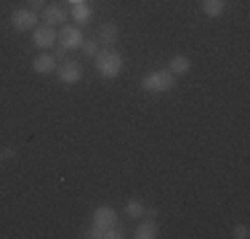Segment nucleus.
I'll list each match as a JSON object with an SVG mask.
<instances>
[{"mask_svg":"<svg viewBox=\"0 0 250 239\" xmlns=\"http://www.w3.org/2000/svg\"><path fill=\"white\" fill-rule=\"evenodd\" d=\"M96 72H99L101 77H106V80H115V77L123 72V56L117 51H112V48L99 51V56H96Z\"/></svg>","mask_w":250,"mask_h":239,"instance_id":"1","label":"nucleus"},{"mask_svg":"<svg viewBox=\"0 0 250 239\" xmlns=\"http://www.w3.org/2000/svg\"><path fill=\"white\" fill-rule=\"evenodd\" d=\"M176 85V75L170 69H157V72H149V75L141 80V88L146 93H165Z\"/></svg>","mask_w":250,"mask_h":239,"instance_id":"2","label":"nucleus"},{"mask_svg":"<svg viewBox=\"0 0 250 239\" xmlns=\"http://www.w3.org/2000/svg\"><path fill=\"white\" fill-rule=\"evenodd\" d=\"M53 72L59 75V80H62L64 85H72V82L83 80V64L75 61V59H62V61H56V69Z\"/></svg>","mask_w":250,"mask_h":239,"instance_id":"3","label":"nucleus"},{"mask_svg":"<svg viewBox=\"0 0 250 239\" xmlns=\"http://www.w3.org/2000/svg\"><path fill=\"white\" fill-rule=\"evenodd\" d=\"M83 32L80 27H75V24H62V32H59L56 38V45H62L64 51H77V48L83 45Z\"/></svg>","mask_w":250,"mask_h":239,"instance_id":"4","label":"nucleus"},{"mask_svg":"<svg viewBox=\"0 0 250 239\" xmlns=\"http://www.w3.org/2000/svg\"><path fill=\"white\" fill-rule=\"evenodd\" d=\"M11 27H14L16 32H32V29L38 27V11L16 8L14 14H11Z\"/></svg>","mask_w":250,"mask_h":239,"instance_id":"5","label":"nucleus"},{"mask_svg":"<svg viewBox=\"0 0 250 239\" xmlns=\"http://www.w3.org/2000/svg\"><path fill=\"white\" fill-rule=\"evenodd\" d=\"M56 27H51V24H45V27H35L32 29V45H38L40 51H45V48L56 45Z\"/></svg>","mask_w":250,"mask_h":239,"instance_id":"6","label":"nucleus"},{"mask_svg":"<svg viewBox=\"0 0 250 239\" xmlns=\"http://www.w3.org/2000/svg\"><path fill=\"white\" fill-rule=\"evenodd\" d=\"M117 35H120V27H117L115 21H106V24H101V27H99V32H96V40H99V45L109 48V45L117 40Z\"/></svg>","mask_w":250,"mask_h":239,"instance_id":"7","label":"nucleus"},{"mask_svg":"<svg viewBox=\"0 0 250 239\" xmlns=\"http://www.w3.org/2000/svg\"><path fill=\"white\" fill-rule=\"evenodd\" d=\"M43 21L51 24V27H59V24L67 21V11H64V5H45L43 8Z\"/></svg>","mask_w":250,"mask_h":239,"instance_id":"8","label":"nucleus"},{"mask_svg":"<svg viewBox=\"0 0 250 239\" xmlns=\"http://www.w3.org/2000/svg\"><path fill=\"white\" fill-rule=\"evenodd\" d=\"M93 226H101V229H112V226H117V215L112 207H99L96 213H93Z\"/></svg>","mask_w":250,"mask_h":239,"instance_id":"9","label":"nucleus"},{"mask_svg":"<svg viewBox=\"0 0 250 239\" xmlns=\"http://www.w3.org/2000/svg\"><path fill=\"white\" fill-rule=\"evenodd\" d=\"M32 69L38 72V75H51V72L56 69V59L48 56V53H40V56H35Z\"/></svg>","mask_w":250,"mask_h":239,"instance_id":"10","label":"nucleus"},{"mask_svg":"<svg viewBox=\"0 0 250 239\" xmlns=\"http://www.w3.org/2000/svg\"><path fill=\"white\" fill-rule=\"evenodd\" d=\"M168 69L173 72V75H187L189 69H192V59L189 56H184V53H178V56H170V64H168Z\"/></svg>","mask_w":250,"mask_h":239,"instance_id":"11","label":"nucleus"},{"mask_svg":"<svg viewBox=\"0 0 250 239\" xmlns=\"http://www.w3.org/2000/svg\"><path fill=\"white\" fill-rule=\"evenodd\" d=\"M157 234H160V229H157L154 220H144V223H139V226H136V231H133L136 239H154Z\"/></svg>","mask_w":250,"mask_h":239,"instance_id":"12","label":"nucleus"},{"mask_svg":"<svg viewBox=\"0 0 250 239\" xmlns=\"http://www.w3.org/2000/svg\"><path fill=\"white\" fill-rule=\"evenodd\" d=\"M91 16H93V11H91V5H88V3H75L72 5V19L77 24H85Z\"/></svg>","mask_w":250,"mask_h":239,"instance_id":"13","label":"nucleus"},{"mask_svg":"<svg viewBox=\"0 0 250 239\" xmlns=\"http://www.w3.org/2000/svg\"><path fill=\"white\" fill-rule=\"evenodd\" d=\"M202 14L216 19V16L224 14V0H202Z\"/></svg>","mask_w":250,"mask_h":239,"instance_id":"14","label":"nucleus"},{"mask_svg":"<svg viewBox=\"0 0 250 239\" xmlns=\"http://www.w3.org/2000/svg\"><path fill=\"white\" fill-rule=\"evenodd\" d=\"M125 213H128V218H141L146 213V205L141 199H128L125 202Z\"/></svg>","mask_w":250,"mask_h":239,"instance_id":"15","label":"nucleus"},{"mask_svg":"<svg viewBox=\"0 0 250 239\" xmlns=\"http://www.w3.org/2000/svg\"><path fill=\"white\" fill-rule=\"evenodd\" d=\"M83 51H85V56H91V59H96L99 56V51H101V45H99V40H83Z\"/></svg>","mask_w":250,"mask_h":239,"instance_id":"16","label":"nucleus"},{"mask_svg":"<svg viewBox=\"0 0 250 239\" xmlns=\"http://www.w3.org/2000/svg\"><path fill=\"white\" fill-rule=\"evenodd\" d=\"M231 237H234V239H248V237H250L248 226H245V223H237L234 229H231Z\"/></svg>","mask_w":250,"mask_h":239,"instance_id":"17","label":"nucleus"},{"mask_svg":"<svg viewBox=\"0 0 250 239\" xmlns=\"http://www.w3.org/2000/svg\"><path fill=\"white\" fill-rule=\"evenodd\" d=\"M29 8H32V11H43L45 8V0H29Z\"/></svg>","mask_w":250,"mask_h":239,"instance_id":"18","label":"nucleus"},{"mask_svg":"<svg viewBox=\"0 0 250 239\" xmlns=\"http://www.w3.org/2000/svg\"><path fill=\"white\" fill-rule=\"evenodd\" d=\"M0 157H14V149H11V146H5L3 152H0Z\"/></svg>","mask_w":250,"mask_h":239,"instance_id":"19","label":"nucleus"},{"mask_svg":"<svg viewBox=\"0 0 250 239\" xmlns=\"http://www.w3.org/2000/svg\"><path fill=\"white\" fill-rule=\"evenodd\" d=\"M72 3H83V0H72Z\"/></svg>","mask_w":250,"mask_h":239,"instance_id":"20","label":"nucleus"},{"mask_svg":"<svg viewBox=\"0 0 250 239\" xmlns=\"http://www.w3.org/2000/svg\"><path fill=\"white\" fill-rule=\"evenodd\" d=\"M0 162H3V157H0Z\"/></svg>","mask_w":250,"mask_h":239,"instance_id":"21","label":"nucleus"}]
</instances>
